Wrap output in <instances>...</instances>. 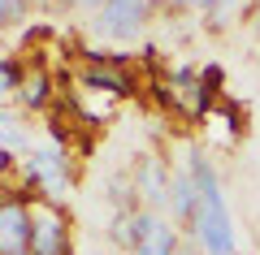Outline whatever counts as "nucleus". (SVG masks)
I'll list each match as a JSON object with an SVG mask.
<instances>
[{
  "label": "nucleus",
  "mask_w": 260,
  "mask_h": 255,
  "mask_svg": "<svg viewBox=\"0 0 260 255\" xmlns=\"http://www.w3.org/2000/svg\"><path fill=\"white\" fill-rule=\"evenodd\" d=\"M186 164H191L195 182H200V208H195V221H191L186 234L204 246V255H234L239 242H234V221H230V208H225V191H221L217 164L200 152L186 156Z\"/></svg>",
  "instance_id": "nucleus-1"
},
{
  "label": "nucleus",
  "mask_w": 260,
  "mask_h": 255,
  "mask_svg": "<svg viewBox=\"0 0 260 255\" xmlns=\"http://www.w3.org/2000/svg\"><path fill=\"white\" fill-rule=\"evenodd\" d=\"M18 195H26L30 203H56L61 208L74 191V160L65 143H39L26 160L18 164Z\"/></svg>",
  "instance_id": "nucleus-2"
},
{
  "label": "nucleus",
  "mask_w": 260,
  "mask_h": 255,
  "mask_svg": "<svg viewBox=\"0 0 260 255\" xmlns=\"http://www.w3.org/2000/svg\"><path fill=\"white\" fill-rule=\"evenodd\" d=\"M74 87L91 95H104V100H130V95L139 91V78L135 69H121V65H95V61H78L74 74H70Z\"/></svg>",
  "instance_id": "nucleus-3"
},
{
  "label": "nucleus",
  "mask_w": 260,
  "mask_h": 255,
  "mask_svg": "<svg viewBox=\"0 0 260 255\" xmlns=\"http://www.w3.org/2000/svg\"><path fill=\"white\" fill-rule=\"evenodd\" d=\"M135 177V191H139V203L148 212H169V186H174V169L160 152H143L130 169Z\"/></svg>",
  "instance_id": "nucleus-4"
},
{
  "label": "nucleus",
  "mask_w": 260,
  "mask_h": 255,
  "mask_svg": "<svg viewBox=\"0 0 260 255\" xmlns=\"http://www.w3.org/2000/svg\"><path fill=\"white\" fill-rule=\"evenodd\" d=\"M30 234H35V203L9 191L0 203V255L30 251Z\"/></svg>",
  "instance_id": "nucleus-5"
},
{
  "label": "nucleus",
  "mask_w": 260,
  "mask_h": 255,
  "mask_svg": "<svg viewBox=\"0 0 260 255\" xmlns=\"http://www.w3.org/2000/svg\"><path fill=\"white\" fill-rule=\"evenodd\" d=\"M148 13H152V0H109L100 13L91 18V26L100 30L104 39H135L143 30V22H148Z\"/></svg>",
  "instance_id": "nucleus-6"
},
{
  "label": "nucleus",
  "mask_w": 260,
  "mask_h": 255,
  "mask_svg": "<svg viewBox=\"0 0 260 255\" xmlns=\"http://www.w3.org/2000/svg\"><path fill=\"white\" fill-rule=\"evenodd\" d=\"M30 255H74V242H70V216H65V208H56V203H35Z\"/></svg>",
  "instance_id": "nucleus-7"
},
{
  "label": "nucleus",
  "mask_w": 260,
  "mask_h": 255,
  "mask_svg": "<svg viewBox=\"0 0 260 255\" xmlns=\"http://www.w3.org/2000/svg\"><path fill=\"white\" fill-rule=\"evenodd\" d=\"M182 234H178V221L169 212H139V238L130 246V255H178Z\"/></svg>",
  "instance_id": "nucleus-8"
},
{
  "label": "nucleus",
  "mask_w": 260,
  "mask_h": 255,
  "mask_svg": "<svg viewBox=\"0 0 260 255\" xmlns=\"http://www.w3.org/2000/svg\"><path fill=\"white\" fill-rule=\"evenodd\" d=\"M30 152H35V147H30V138H26L22 117L13 113V104H5V113H0V169L13 173V164H22Z\"/></svg>",
  "instance_id": "nucleus-9"
},
{
  "label": "nucleus",
  "mask_w": 260,
  "mask_h": 255,
  "mask_svg": "<svg viewBox=\"0 0 260 255\" xmlns=\"http://www.w3.org/2000/svg\"><path fill=\"white\" fill-rule=\"evenodd\" d=\"M195 208H200V182H195L191 164H174V186H169V216L178 221V225L191 229L195 221Z\"/></svg>",
  "instance_id": "nucleus-10"
},
{
  "label": "nucleus",
  "mask_w": 260,
  "mask_h": 255,
  "mask_svg": "<svg viewBox=\"0 0 260 255\" xmlns=\"http://www.w3.org/2000/svg\"><path fill=\"white\" fill-rule=\"evenodd\" d=\"M18 104L26 113H48L52 108V69L48 65H30L26 69V82L18 91Z\"/></svg>",
  "instance_id": "nucleus-11"
},
{
  "label": "nucleus",
  "mask_w": 260,
  "mask_h": 255,
  "mask_svg": "<svg viewBox=\"0 0 260 255\" xmlns=\"http://www.w3.org/2000/svg\"><path fill=\"white\" fill-rule=\"evenodd\" d=\"M22 82H26V65H22V56L5 52V56H0V95H5V104H13V95L22 91Z\"/></svg>",
  "instance_id": "nucleus-12"
},
{
  "label": "nucleus",
  "mask_w": 260,
  "mask_h": 255,
  "mask_svg": "<svg viewBox=\"0 0 260 255\" xmlns=\"http://www.w3.org/2000/svg\"><path fill=\"white\" fill-rule=\"evenodd\" d=\"M139 212H143V208H135V212H113V225H109V238H113L126 255H130V246H135V238H139Z\"/></svg>",
  "instance_id": "nucleus-13"
},
{
  "label": "nucleus",
  "mask_w": 260,
  "mask_h": 255,
  "mask_svg": "<svg viewBox=\"0 0 260 255\" xmlns=\"http://www.w3.org/2000/svg\"><path fill=\"white\" fill-rule=\"evenodd\" d=\"M243 13H247V0H217L213 9H208V26L221 30V26H230L234 18H243Z\"/></svg>",
  "instance_id": "nucleus-14"
},
{
  "label": "nucleus",
  "mask_w": 260,
  "mask_h": 255,
  "mask_svg": "<svg viewBox=\"0 0 260 255\" xmlns=\"http://www.w3.org/2000/svg\"><path fill=\"white\" fill-rule=\"evenodd\" d=\"M200 78H204V87H208V95H213V100H217V95L225 91V87H221V82H225L221 65H204V69H200Z\"/></svg>",
  "instance_id": "nucleus-15"
},
{
  "label": "nucleus",
  "mask_w": 260,
  "mask_h": 255,
  "mask_svg": "<svg viewBox=\"0 0 260 255\" xmlns=\"http://www.w3.org/2000/svg\"><path fill=\"white\" fill-rule=\"evenodd\" d=\"M22 18H26V0H0V22L5 26H13Z\"/></svg>",
  "instance_id": "nucleus-16"
},
{
  "label": "nucleus",
  "mask_w": 260,
  "mask_h": 255,
  "mask_svg": "<svg viewBox=\"0 0 260 255\" xmlns=\"http://www.w3.org/2000/svg\"><path fill=\"white\" fill-rule=\"evenodd\" d=\"M152 5H160V9H213L217 0H152Z\"/></svg>",
  "instance_id": "nucleus-17"
},
{
  "label": "nucleus",
  "mask_w": 260,
  "mask_h": 255,
  "mask_svg": "<svg viewBox=\"0 0 260 255\" xmlns=\"http://www.w3.org/2000/svg\"><path fill=\"white\" fill-rule=\"evenodd\" d=\"M178 255H204V246H200L191 234H186V238H182V246H178Z\"/></svg>",
  "instance_id": "nucleus-18"
},
{
  "label": "nucleus",
  "mask_w": 260,
  "mask_h": 255,
  "mask_svg": "<svg viewBox=\"0 0 260 255\" xmlns=\"http://www.w3.org/2000/svg\"><path fill=\"white\" fill-rule=\"evenodd\" d=\"M74 5H78V9H91V13H100L104 5H109V0H74Z\"/></svg>",
  "instance_id": "nucleus-19"
},
{
  "label": "nucleus",
  "mask_w": 260,
  "mask_h": 255,
  "mask_svg": "<svg viewBox=\"0 0 260 255\" xmlns=\"http://www.w3.org/2000/svg\"><path fill=\"white\" fill-rule=\"evenodd\" d=\"M251 22H256V35H260V0H256V9H251Z\"/></svg>",
  "instance_id": "nucleus-20"
},
{
  "label": "nucleus",
  "mask_w": 260,
  "mask_h": 255,
  "mask_svg": "<svg viewBox=\"0 0 260 255\" xmlns=\"http://www.w3.org/2000/svg\"><path fill=\"white\" fill-rule=\"evenodd\" d=\"M22 255H30V251H22Z\"/></svg>",
  "instance_id": "nucleus-21"
}]
</instances>
